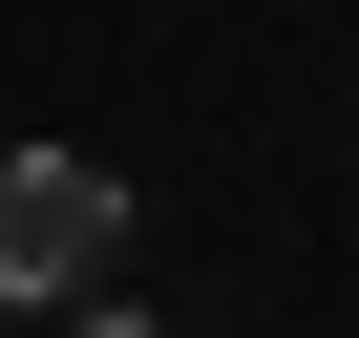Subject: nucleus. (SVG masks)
Masks as SVG:
<instances>
[{"mask_svg": "<svg viewBox=\"0 0 359 338\" xmlns=\"http://www.w3.org/2000/svg\"><path fill=\"white\" fill-rule=\"evenodd\" d=\"M106 254H127V169L0 148V296H106Z\"/></svg>", "mask_w": 359, "mask_h": 338, "instance_id": "obj_1", "label": "nucleus"}, {"mask_svg": "<svg viewBox=\"0 0 359 338\" xmlns=\"http://www.w3.org/2000/svg\"><path fill=\"white\" fill-rule=\"evenodd\" d=\"M85 338H169V317H85Z\"/></svg>", "mask_w": 359, "mask_h": 338, "instance_id": "obj_2", "label": "nucleus"}]
</instances>
